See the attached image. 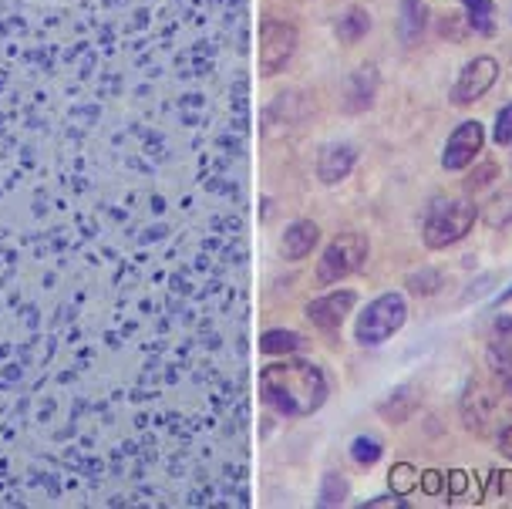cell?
I'll return each mask as SVG.
<instances>
[{"label": "cell", "mask_w": 512, "mask_h": 509, "mask_svg": "<svg viewBox=\"0 0 512 509\" xmlns=\"http://www.w3.org/2000/svg\"><path fill=\"white\" fill-rule=\"evenodd\" d=\"M260 392L283 418H307L327 402V378L314 361H280L260 371Z\"/></svg>", "instance_id": "obj_1"}, {"label": "cell", "mask_w": 512, "mask_h": 509, "mask_svg": "<svg viewBox=\"0 0 512 509\" xmlns=\"http://www.w3.org/2000/svg\"><path fill=\"white\" fill-rule=\"evenodd\" d=\"M475 220H479V209H475L472 199H435L422 223L425 247L445 250L452 243L465 240L472 233Z\"/></svg>", "instance_id": "obj_2"}, {"label": "cell", "mask_w": 512, "mask_h": 509, "mask_svg": "<svg viewBox=\"0 0 512 509\" xmlns=\"http://www.w3.org/2000/svg\"><path fill=\"white\" fill-rule=\"evenodd\" d=\"M364 260H368V236L364 233L334 236L317 263V284H337V280L351 277L354 270L364 267Z\"/></svg>", "instance_id": "obj_3"}, {"label": "cell", "mask_w": 512, "mask_h": 509, "mask_svg": "<svg viewBox=\"0 0 512 509\" xmlns=\"http://www.w3.org/2000/svg\"><path fill=\"white\" fill-rule=\"evenodd\" d=\"M408 317V304L401 294H381L378 301H371L358 317V341L374 348V344H384L391 334L401 331Z\"/></svg>", "instance_id": "obj_4"}, {"label": "cell", "mask_w": 512, "mask_h": 509, "mask_svg": "<svg viewBox=\"0 0 512 509\" xmlns=\"http://www.w3.org/2000/svg\"><path fill=\"white\" fill-rule=\"evenodd\" d=\"M297 51V31L287 21H263L260 27V71L277 75V71L294 58Z\"/></svg>", "instance_id": "obj_5"}, {"label": "cell", "mask_w": 512, "mask_h": 509, "mask_svg": "<svg viewBox=\"0 0 512 509\" xmlns=\"http://www.w3.org/2000/svg\"><path fill=\"white\" fill-rule=\"evenodd\" d=\"M496 78H499V61L496 58H486V54H482V58H472L469 65L462 68L459 81H455L452 102L455 105L479 102V98L486 95L492 85H496Z\"/></svg>", "instance_id": "obj_6"}, {"label": "cell", "mask_w": 512, "mask_h": 509, "mask_svg": "<svg viewBox=\"0 0 512 509\" xmlns=\"http://www.w3.org/2000/svg\"><path fill=\"white\" fill-rule=\"evenodd\" d=\"M482 139H486V132H482L479 122H462L459 129L448 135L445 152H442V166L448 172H459L465 166H472V159L479 156V149H482Z\"/></svg>", "instance_id": "obj_7"}, {"label": "cell", "mask_w": 512, "mask_h": 509, "mask_svg": "<svg viewBox=\"0 0 512 509\" xmlns=\"http://www.w3.org/2000/svg\"><path fill=\"white\" fill-rule=\"evenodd\" d=\"M354 304H358V294H354V290H334V294L320 297V301H310L307 317H310V324L320 327V331L334 334L337 327L344 324V317L354 311Z\"/></svg>", "instance_id": "obj_8"}, {"label": "cell", "mask_w": 512, "mask_h": 509, "mask_svg": "<svg viewBox=\"0 0 512 509\" xmlns=\"http://www.w3.org/2000/svg\"><path fill=\"white\" fill-rule=\"evenodd\" d=\"M354 162H358V152H354L351 145H327V149L320 152L317 176L324 179L327 186H334V183H341V179L351 176Z\"/></svg>", "instance_id": "obj_9"}, {"label": "cell", "mask_w": 512, "mask_h": 509, "mask_svg": "<svg viewBox=\"0 0 512 509\" xmlns=\"http://www.w3.org/2000/svg\"><path fill=\"white\" fill-rule=\"evenodd\" d=\"M317 240H320L317 223L297 220L294 226H287V233H283L280 250H283V257H287V260H304V257H310V250L317 247Z\"/></svg>", "instance_id": "obj_10"}, {"label": "cell", "mask_w": 512, "mask_h": 509, "mask_svg": "<svg viewBox=\"0 0 512 509\" xmlns=\"http://www.w3.org/2000/svg\"><path fill=\"white\" fill-rule=\"evenodd\" d=\"M492 344H489V361H492V368L499 371H509L512 368V317H499L496 327H492Z\"/></svg>", "instance_id": "obj_11"}, {"label": "cell", "mask_w": 512, "mask_h": 509, "mask_svg": "<svg viewBox=\"0 0 512 509\" xmlns=\"http://www.w3.org/2000/svg\"><path fill=\"white\" fill-rule=\"evenodd\" d=\"M425 4L422 0H401V17H398V31H401V41L405 44H415L422 41L425 34Z\"/></svg>", "instance_id": "obj_12"}, {"label": "cell", "mask_w": 512, "mask_h": 509, "mask_svg": "<svg viewBox=\"0 0 512 509\" xmlns=\"http://www.w3.org/2000/svg\"><path fill=\"white\" fill-rule=\"evenodd\" d=\"M368 27H371L368 11L351 7V11L341 14V21H337V38H341V41H361L364 34H368Z\"/></svg>", "instance_id": "obj_13"}, {"label": "cell", "mask_w": 512, "mask_h": 509, "mask_svg": "<svg viewBox=\"0 0 512 509\" xmlns=\"http://www.w3.org/2000/svg\"><path fill=\"white\" fill-rule=\"evenodd\" d=\"M465 4V14H469V27L479 34H489L496 31V21H492V14H496V7H492V0H462Z\"/></svg>", "instance_id": "obj_14"}, {"label": "cell", "mask_w": 512, "mask_h": 509, "mask_svg": "<svg viewBox=\"0 0 512 509\" xmlns=\"http://www.w3.org/2000/svg\"><path fill=\"white\" fill-rule=\"evenodd\" d=\"M304 348V338L297 331H267L260 338V351L263 354H290Z\"/></svg>", "instance_id": "obj_15"}, {"label": "cell", "mask_w": 512, "mask_h": 509, "mask_svg": "<svg viewBox=\"0 0 512 509\" xmlns=\"http://www.w3.org/2000/svg\"><path fill=\"white\" fill-rule=\"evenodd\" d=\"M351 456L358 466H374V462L381 459V442L371 439V435H358V439L351 442Z\"/></svg>", "instance_id": "obj_16"}, {"label": "cell", "mask_w": 512, "mask_h": 509, "mask_svg": "<svg viewBox=\"0 0 512 509\" xmlns=\"http://www.w3.org/2000/svg\"><path fill=\"white\" fill-rule=\"evenodd\" d=\"M347 496V483L341 476H334V472H327L324 476V489H320V506H341Z\"/></svg>", "instance_id": "obj_17"}, {"label": "cell", "mask_w": 512, "mask_h": 509, "mask_svg": "<svg viewBox=\"0 0 512 509\" xmlns=\"http://www.w3.org/2000/svg\"><path fill=\"white\" fill-rule=\"evenodd\" d=\"M492 135H496V142H499V145H509V142H512V102L499 112V118H496V132H492Z\"/></svg>", "instance_id": "obj_18"}, {"label": "cell", "mask_w": 512, "mask_h": 509, "mask_svg": "<svg viewBox=\"0 0 512 509\" xmlns=\"http://www.w3.org/2000/svg\"><path fill=\"white\" fill-rule=\"evenodd\" d=\"M435 277H438V274H422V277L415 274V277H411V284H408V287L415 290V294H428V290H435V284H428V280H435Z\"/></svg>", "instance_id": "obj_19"}, {"label": "cell", "mask_w": 512, "mask_h": 509, "mask_svg": "<svg viewBox=\"0 0 512 509\" xmlns=\"http://www.w3.org/2000/svg\"><path fill=\"white\" fill-rule=\"evenodd\" d=\"M499 452H502L506 459H512V425H509V429H502V432H499Z\"/></svg>", "instance_id": "obj_20"}, {"label": "cell", "mask_w": 512, "mask_h": 509, "mask_svg": "<svg viewBox=\"0 0 512 509\" xmlns=\"http://www.w3.org/2000/svg\"><path fill=\"white\" fill-rule=\"evenodd\" d=\"M368 506H408L405 499H395V496H378V499H368Z\"/></svg>", "instance_id": "obj_21"}, {"label": "cell", "mask_w": 512, "mask_h": 509, "mask_svg": "<svg viewBox=\"0 0 512 509\" xmlns=\"http://www.w3.org/2000/svg\"><path fill=\"white\" fill-rule=\"evenodd\" d=\"M408 472H411L408 466H398V469H395V479H398V486H401V489H408L411 483H415V476H408Z\"/></svg>", "instance_id": "obj_22"}, {"label": "cell", "mask_w": 512, "mask_h": 509, "mask_svg": "<svg viewBox=\"0 0 512 509\" xmlns=\"http://www.w3.org/2000/svg\"><path fill=\"white\" fill-rule=\"evenodd\" d=\"M438 486H442V483H438V476H435V472H428V476H425V489H428V493H438Z\"/></svg>", "instance_id": "obj_23"}, {"label": "cell", "mask_w": 512, "mask_h": 509, "mask_svg": "<svg viewBox=\"0 0 512 509\" xmlns=\"http://www.w3.org/2000/svg\"><path fill=\"white\" fill-rule=\"evenodd\" d=\"M502 381H506V388H509V392H512V368L509 371H502V375H499Z\"/></svg>", "instance_id": "obj_24"}, {"label": "cell", "mask_w": 512, "mask_h": 509, "mask_svg": "<svg viewBox=\"0 0 512 509\" xmlns=\"http://www.w3.org/2000/svg\"><path fill=\"white\" fill-rule=\"evenodd\" d=\"M499 301H512V287L502 290V297H499Z\"/></svg>", "instance_id": "obj_25"}]
</instances>
